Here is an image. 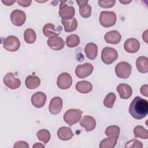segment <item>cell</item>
Returning <instances> with one entry per match:
<instances>
[{
	"label": "cell",
	"mask_w": 148,
	"mask_h": 148,
	"mask_svg": "<svg viewBox=\"0 0 148 148\" xmlns=\"http://www.w3.org/2000/svg\"><path fill=\"white\" fill-rule=\"evenodd\" d=\"M128 111L131 116L137 120L145 117L148 113L147 101L136 96L130 105Z\"/></svg>",
	"instance_id": "obj_1"
},
{
	"label": "cell",
	"mask_w": 148,
	"mask_h": 148,
	"mask_svg": "<svg viewBox=\"0 0 148 148\" xmlns=\"http://www.w3.org/2000/svg\"><path fill=\"white\" fill-rule=\"evenodd\" d=\"M82 113V111L79 109H68L64 114V120L68 125L72 126L80 121Z\"/></svg>",
	"instance_id": "obj_2"
},
{
	"label": "cell",
	"mask_w": 148,
	"mask_h": 148,
	"mask_svg": "<svg viewBox=\"0 0 148 148\" xmlns=\"http://www.w3.org/2000/svg\"><path fill=\"white\" fill-rule=\"evenodd\" d=\"M117 17L112 11H102L100 13L99 21L102 26L105 28L113 26L116 22Z\"/></svg>",
	"instance_id": "obj_3"
},
{
	"label": "cell",
	"mask_w": 148,
	"mask_h": 148,
	"mask_svg": "<svg viewBox=\"0 0 148 148\" xmlns=\"http://www.w3.org/2000/svg\"><path fill=\"white\" fill-rule=\"evenodd\" d=\"M118 58L117 50L112 47H104L101 51V60L107 65L112 64Z\"/></svg>",
	"instance_id": "obj_4"
},
{
	"label": "cell",
	"mask_w": 148,
	"mask_h": 148,
	"mask_svg": "<svg viewBox=\"0 0 148 148\" xmlns=\"http://www.w3.org/2000/svg\"><path fill=\"white\" fill-rule=\"evenodd\" d=\"M132 71V66L127 62H119L115 67L116 75L120 78L127 79L130 77Z\"/></svg>",
	"instance_id": "obj_5"
},
{
	"label": "cell",
	"mask_w": 148,
	"mask_h": 148,
	"mask_svg": "<svg viewBox=\"0 0 148 148\" xmlns=\"http://www.w3.org/2000/svg\"><path fill=\"white\" fill-rule=\"evenodd\" d=\"M67 1H60L58 14L62 19L69 20L73 18L75 14V9L73 6L66 4Z\"/></svg>",
	"instance_id": "obj_6"
},
{
	"label": "cell",
	"mask_w": 148,
	"mask_h": 148,
	"mask_svg": "<svg viewBox=\"0 0 148 148\" xmlns=\"http://www.w3.org/2000/svg\"><path fill=\"white\" fill-rule=\"evenodd\" d=\"M3 47L9 51H16L20 47V42L17 37L10 35L4 40Z\"/></svg>",
	"instance_id": "obj_7"
},
{
	"label": "cell",
	"mask_w": 148,
	"mask_h": 148,
	"mask_svg": "<svg viewBox=\"0 0 148 148\" xmlns=\"http://www.w3.org/2000/svg\"><path fill=\"white\" fill-rule=\"evenodd\" d=\"M94 70L92 65L90 63H84L79 65L75 69V74L80 79H84L90 76Z\"/></svg>",
	"instance_id": "obj_8"
},
{
	"label": "cell",
	"mask_w": 148,
	"mask_h": 148,
	"mask_svg": "<svg viewBox=\"0 0 148 148\" xmlns=\"http://www.w3.org/2000/svg\"><path fill=\"white\" fill-rule=\"evenodd\" d=\"M10 20L16 26L23 25L26 20V14L24 12L21 10H14L10 14Z\"/></svg>",
	"instance_id": "obj_9"
},
{
	"label": "cell",
	"mask_w": 148,
	"mask_h": 148,
	"mask_svg": "<svg viewBox=\"0 0 148 148\" xmlns=\"http://www.w3.org/2000/svg\"><path fill=\"white\" fill-rule=\"evenodd\" d=\"M72 84V78L70 74L67 72H63L61 73L57 81V86L62 89L66 90L69 88Z\"/></svg>",
	"instance_id": "obj_10"
},
{
	"label": "cell",
	"mask_w": 148,
	"mask_h": 148,
	"mask_svg": "<svg viewBox=\"0 0 148 148\" xmlns=\"http://www.w3.org/2000/svg\"><path fill=\"white\" fill-rule=\"evenodd\" d=\"M3 82L5 85L12 90L18 88L21 85L20 80L15 77L13 73L12 72H8L3 77Z\"/></svg>",
	"instance_id": "obj_11"
},
{
	"label": "cell",
	"mask_w": 148,
	"mask_h": 148,
	"mask_svg": "<svg viewBox=\"0 0 148 148\" xmlns=\"http://www.w3.org/2000/svg\"><path fill=\"white\" fill-rule=\"evenodd\" d=\"M61 31L62 27L61 26L56 28L55 25L51 23H47L43 28V33L44 35L49 38L57 36L61 34Z\"/></svg>",
	"instance_id": "obj_12"
},
{
	"label": "cell",
	"mask_w": 148,
	"mask_h": 148,
	"mask_svg": "<svg viewBox=\"0 0 148 148\" xmlns=\"http://www.w3.org/2000/svg\"><path fill=\"white\" fill-rule=\"evenodd\" d=\"M63 106L62 99L59 97H53L50 102L49 109L51 114H58L61 110Z\"/></svg>",
	"instance_id": "obj_13"
},
{
	"label": "cell",
	"mask_w": 148,
	"mask_h": 148,
	"mask_svg": "<svg viewBox=\"0 0 148 148\" xmlns=\"http://www.w3.org/2000/svg\"><path fill=\"white\" fill-rule=\"evenodd\" d=\"M76 3L79 6V13L81 16L84 18H88L91 15L92 8L91 6L88 5V0H77Z\"/></svg>",
	"instance_id": "obj_14"
},
{
	"label": "cell",
	"mask_w": 148,
	"mask_h": 148,
	"mask_svg": "<svg viewBox=\"0 0 148 148\" xmlns=\"http://www.w3.org/2000/svg\"><path fill=\"white\" fill-rule=\"evenodd\" d=\"M46 94L41 91H38L34 94L31 97V103L32 104L37 108H40L43 107L46 101Z\"/></svg>",
	"instance_id": "obj_15"
},
{
	"label": "cell",
	"mask_w": 148,
	"mask_h": 148,
	"mask_svg": "<svg viewBox=\"0 0 148 148\" xmlns=\"http://www.w3.org/2000/svg\"><path fill=\"white\" fill-rule=\"evenodd\" d=\"M80 125L85 128L87 132H90L94 130L96 127V121L95 119L88 115L84 116L81 120H80Z\"/></svg>",
	"instance_id": "obj_16"
},
{
	"label": "cell",
	"mask_w": 148,
	"mask_h": 148,
	"mask_svg": "<svg viewBox=\"0 0 148 148\" xmlns=\"http://www.w3.org/2000/svg\"><path fill=\"white\" fill-rule=\"evenodd\" d=\"M124 48L127 52L134 53L139 50L140 48V43L136 39L130 38L126 40L124 42Z\"/></svg>",
	"instance_id": "obj_17"
},
{
	"label": "cell",
	"mask_w": 148,
	"mask_h": 148,
	"mask_svg": "<svg viewBox=\"0 0 148 148\" xmlns=\"http://www.w3.org/2000/svg\"><path fill=\"white\" fill-rule=\"evenodd\" d=\"M49 47L54 50H60L65 46V42L62 38L58 36H54L49 38L47 41Z\"/></svg>",
	"instance_id": "obj_18"
},
{
	"label": "cell",
	"mask_w": 148,
	"mask_h": 148,
	"mask_svg": "<svg viewBox=\"0 0 148 148\" xmlns=\"http://www.w3.org/2000/svg\"><path fill=\"white\" fill-rule=\"evenodd\" d=\"M117 91L121 98L127 99L132 95V90L131 87L125 83H120L117 87Z\"/></svg>",
	"instance_id": "obj_19"
},
{
	"label": "cell",
	"mask_w": 148,
	"mask_h": 148,
	"mask_svg": "<svg viewBox=\"0 0 148 148\" xmlns=\"http://www.w3.org/2000/svg\"><path fill=\"white\" fill-rule=\"evenodd\" d=\"M105 41L110 44H118L121 39V35L116 30H112L106 32L104 36Z\"/></svg>",
	"instance_id": "obj_20"
},
{
	"label": "cell",
	"mask_w": 148,
	"mask_h": 148,
	"mask_svg": "<svg viewBox=\"0 0 148 148\" xmlns=\"http://www.w3.org/2000/svg\"><path fill=\"white\" fill-rule=\"evenodd\" d=\"M98 47L94 43H88L86 45L84 48V52L86 57L91 60L96 58L98 54Z\"/></svg>",
	"instance_id": "obj_21"
},
{
	"label": "cell",
	"mask_w": 148,
	"mask_h": 148,
	"mask_svg": "<svg viewBox=\"0 0 148 148\" xmlns=\"http://www.w3.org/2000/svg\"><path fill=\"white\" fill-rule=\"evenodd\" d=\"M76 90L82 94H87L92 90V84L86 80H82L77 82L75 86Z\"/></svg>",
	"instance_id": "obj_22"
},
{
	"label": "cell",
	"mask_w": 148,
	"mask_h": 148,
	"mask_svg": "<svg viewBox=\"0 0 148 148\" xmlns=\"http://www.w3.org/2000/svg\"><path fill=\"white\" fill-rule=\"evenodd\" d=\"M57 136L62 140H68L73 137V134L69 127H62L58 130Z\"/></svg>",
	"instance_id": "obj_23"
},
{
	"label": "cell",
	"mask_w": 148,
	"mask_h": 148,
	"mask_svg": "<svg viewBox=\"0 0 148 148\" xmlns=\"http://www.w3.org/2000/svg\"><path fill=\"white\" fill-rule=\"evenodd\" d=\"M136 66L138 71L142 73L148 72V58L145 56L138 57L136 61Z\"/></svg>",
	"instance_id": "obj_24"
},
{
	"label": "cell",
	"mask_w": 148,
	"mask_h": 148,
	"mask_svg": "<svg viewBox=\"0 0 148 148\" xmlns=\"http://www.w3.org/2000/svg\"><path fill=\"white\" fill-rule=\"evenodd\" d=\"M61 23L64 27V30L66 32H72L75 31L77 27V21L75 18L69 20H61Z\"/></svg>",
	"instance_id": "obj_25"
},
{
	"label": "cell",
	"mask_w": 148,
	"mask_h": 148,
	"mask_svg": "<svg viewBox=\"0 0 148 148\" xmlns=\"http://www.w3.org/2000/svg\"><path fill=\"white\" fill-rule=\"evenodd\" d=\"M25 83L28 89H35L40 85V80L36 76L29 75L26 77Z\"/></svg>",
	"instance_id": "obj_26"
},
{
	"label": "cell",
	"mask_w": 148,
	"mask_h": 148,
	"mask_svg": "<svg viewBox=\"0 0 148 148\" xmlns=\"http://www.w3.org/2000/svg\"><path fill=\"white\" fill-rule=\"evenodd\" d=\"M118 138L115 136H109L101 141L99 143L100 148H113L117 144Z\"/></svg>",
	"instance_id": "obj_27"
},
{
	"label": "cell",
	"mask_w": 148,
	"mask_h": 148,
	"mask_svg": "<svg viewBox=\"0 0 148 148\" xmlns=\"http://www.w3.org/2000/svg\"><path fill=\"white\" fill-rule=\"evenodd\" d=\"M24 40L27 43H34L36 39V35L35 31L31 28H28L24 32Z\"/></svg>",
	"instance_id": "obj_28"
},
{
	"label": "cell",
	"mask_w": 148,
	"mask_h": 148,
	"mask_svg": "<svg viewBox=\"0 0 148 148\" xmlns=\"http://www.w3.org/2000/svg\"><path fill=\"white\" fill-rule=\"evenodd\" d=\"M66 45L68 47H76L80 43L79 36L76 34H71L66 38Z\"/></svg>",
	"instance_id": "obj_29"
},
{
	"label": "cell",
	"mask_w": 148,
	"mask_h": 148,
	"mask_svg": "<svg viewBox=\"0 0 148 148\" xmlns=\"http://www.w3.org/2000/svg\"><path fill=\"white\" fill-rule=\"evenodd\" d=\"M134 134L135 138H140L144 139L148 138L147 130L141 125H138L134 128Z\"/></svg>",
	"instance_id": "obj_30"
},
{
	"label": "cell",
	"mask_w": 148,
	"mask_h": 148,
	"mask_svg": "<svg viewBox=\"0 0 148 148\" xmlns=\"http://www.w3.org/2000/svg\"><path fill=\"white\" fill-rule=\"evenodd\" d=\"M36 136L40 141L43 142L44 144H47L50 139V132L45 129L40 130L36 133Z\"/></svg>",
	"instance_id": "obj_31"
},
{
	"label": "cell",
	"mask_w": 148,
	"mask_h": 148,
	"mask_svg": "<svg viewBox=\"0 0 148 148\" xmlns=\"http://www.w3.org/2000/svg\"><path fill=\"white\" fill-rule=\"evenodd\" d=\"M120 130L117 125H110L105 130V135L108 136H115L119 138Z\"/></svg>",
	"instance_id": "obj_32"
},
{
	"label": "cell",
	"mask_w": 148,
	"mask_h": 148,
	"mask_svg": "<svg viewBox=\"0 0 148 148\" xmlns=\"http://www.w3.org/2000/svg\"><path fill=\"white\" fill-rule=\"evenodd\" d=\"M116 99V95L113 92H110L105 97L103 100V105L108 108H112Z\"/></svg>",
	"instance_id": "obj_33"
},
{
	"label": "cell",
	"mask_w": 148,
	"mask_h": 148,
	"mask_svg": "<svg viewBox=\"0 0 148 148\" xmlns=\"http://www.w3.org/2000/svg\"><path fill=\"white\" fill-rule=\"evenodd\" d=\"M98 5L100 7L102 8H110L114 6L116 3V1L114 0H105L98 1Z\"/></svg>",
	"instance_id": "obj_34"
},
{
	"label": "cell",
	"mask_w": 148,
	"mask_h": 148,
	"mask_svg": "<svg viewBox=\"0 0 148 148\" xmlns=\"http://www.w3.org/2000/svg\"><path fill=\"white\" fill-rule=\"evenodd\" d=\"M125 147H139L142 148L143 147V145L141 142L139 141L136 139H132L127 142L125 146Z\"/></svg>",
	"instance_id": "obj_35"
},
{
	"label": "cell",
	"mask_w": 148,
	"mask_h": 148,
	"mask_svg": "<svg viewBox=\"0 0 148 148\" xmlns=\"http://www.w3.org/2000/svg\"><path fill=\"white\" fill-rule=\"evenodd\" d=\"M13 147L14 148H28L29 145L26 142L20 140V141L16 142L14 143V145H13Z\"/></svg>",
	"instance_id": "obj_36"
},
{
	"label": "cell",
	"mask_w": 148,
	"mask_h": 148,
	"mask_svg": "<svg viewBox=\"0 0 148 148\" xmlns=\"http://www.w3.org/2000/svg\"><path fill=\"white\" fill-rule=\"evenodd\" d=\"M16 2L22 7H28L31 5L32 1L28 0H18Z\"/></svg>",
	"instance_id": "obj_37"
},
{
	"label": "cell",
	"mask_w": 148,
	"mask_h": 148,
	"mask_svg": "<svg viewBox=\"0 0 148 148\" xmlns=\"http://www.w3.org/2000/svg\"><path fill=\"white\" fill-rule=\"evenodd\" d=\"M147 88H148V86H147V84L143 85V86L140 87V91L141 94L143 95H144V96L147 97V96H148V95H147V93H148Z\"/></svg>",
	"instance_id": "obj_38"
},
{
	"label": "cell",
	"mask_w": 148,
	"mask_h": 148,
	"mask_svg": "<svg viewBox=\"0 0 148 148\" xmlns=\"http://www.w3.org/2000/svg\"><path fill=\"white\" fill-rule=\"evenodd\" d=\"M15 2H16L15 1H9V0H5V1L2 0V2L6 6H11L13 3H14Z\"/></svg>",
	"instance_id": "obj_39"
},
{
	"label": "cell",
	"mask_w": 148,
	"mask_h": 148,
	"mask_svg": "<svg viewBox=\"0 0 148 148\" xmlns=\"http://www.w3.org/2000/svg\"><path fill=\"white\" fill-rule=\"evenodd\" d=\"M33 147L34 148H41L45 147V146L43 145H42L40 143H35L34 145H33Z\"/></svg>",
	"instance_id": "obj_40"
},
{
	"label": "cell",
	"mask_w": 148,
	"mask_h": 148,
	"mask_svg": "<svg viewBox=\"0 0 148 148\" xmlns=\"http://www.w3.org/2000/svg\"><path fill=\"white\" fill-rule=\"evenodd\" d=\"M147 32H148V31L147 30H146L145 32H144V33L143 34V35H142V39H143V40H145V42H146V43H147Z\"/></svg>",
	"instance_id": "obj_41"
},
{
	"label": "cell",
	"mask_w": 148,
	"mask_h": 148,
	"mask_svg": "<svg viewBox=\"0 0 148 148\" xmlns=\"http://www.w3.org/2000/svg\"><path fill=\"white\" fill-rule=\"evenodd\" d=\"M119 2L124 5H126V4H128L130 2H131L132 1H119Z\"/></svg>",
	"instance_id": "obj_42"
}]
</instances>
